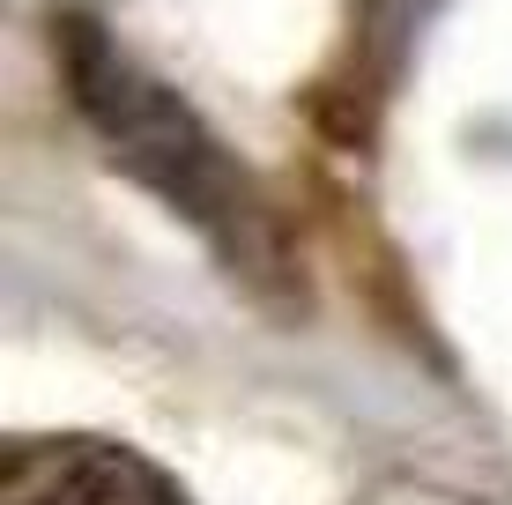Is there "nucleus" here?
<instances>
[{"mask_svg": "<svg viewBox=\"0 0 512 505\" xmlns=\"http://www.w3.org/2000/svg\"><path fill=\"white\" fill-rule=\"evenodd\" d=\"M52 52H60V82L75 97V112L90 119V134L112 149V164L141 194H156L193 231H208V246L231 253L238 275H260V260H282L275 216L260 201V186L245 179V164L208 134V119L171 82L141 75L97 15L60 8L52 15Z\"/></svg>", "mask_w": 512, "mask_h": 505, "instance_id": "obj_1", "label": "nucleus"}, {"mask_svg": "<svg viewBox=\"0 0 512 505\" xmlns=\"http://www.w3.org/2000/svg\"><path fill=\"white\" fill-rule=\"evenodd\" d=\"M0 505H193L156 461L112 439H15Z\"/></svg>", "mask_w": 512, "mask_h": 505, "instance_id": "obj_2", "label": "nucleus"}]
</instances>
